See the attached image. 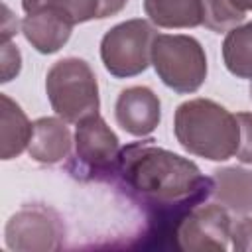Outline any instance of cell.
Listing matches in <instances>:
<instances>
[{"mask_svg": "<svg viewBox=\"0 0 252 252\" xmlns=\"http://www.w3.org/2000/svg\"><path fill=\"white\" fill-rule=\"evenodd\" d=\"M114 116L124 132L144 138L158 128L161 120V102L148 87H128L116 98Z\"/></svg>", "mask_w": 252, "mask_h": 252, "instance_id": "obj_9", "label": "cell"}, {"mask_svg": "<svg viewBox=\"0 0 252 252\" xmlns=\"http://www.w3.org/2000/svg\"><path fill=\"white\" fill-rule=\"evenodd\" d=\"M232 219L219 203H199L179 217L175 224L177 246L189 252H222L228 248Z\"/></svg>", "mask_w": 252, "mask_h": 252, "instance_id": "obj_7", "label": "cell"}, {"mask_svg": "<svg viewBox=\"0 0 252 252\" xmlns=\"http://www.w3.org/2000/svg\"><path fill=\"white\" fill-rule=\"evenodd\" d=\"M0 61H2V65H0V71H2V83H8V81H12L18 73H20V69H22V53H20V49H18V45H14V43H10V41H4L2 43V51H0Z\"/></svg>", "mask_w": 252, "mask_h": 252, "instance_id": "obj_19", "label": "cell"}, {"mask_svg": "<svg viewBox=\"0 0 252 252\" xmlns=\"http://www.w3.org/2000/svg\"><path fill=\"white\" fill-rule=\"evenodd\" d=\"M232 248L238 252H252V219L244 217L232 226Z\"/></svg>", "mask_w": 252, "mask_h": 252, "instance_id": "obj_20", "label": "cell"}, {"mask_svg": "<svg viewBox=\"0 0 252 252\" xmlns=\"http://www.w3.org/2000/svg\"><path fill=\"white\" fill-rule=\"evenodd\" d=\"M234 2H236L244 12H246V10H252V0H234Z\"/></svg>", "mask_w": 252, "mask_h": 252, "instance_id": "obj_21", "label": "cell"}, {"mask_svg": "<svg viewBox=\"0 0 252 252\" xmlns=\"http://www.w3.org/2000/svg\"><path fill=\"white\" fill-rule=\"evenodd\" d=\"M234 116L238 122V146L234 156L242 163H252V112H238Z\"/></svg>", "mask_w": 252, "mask_h": 252, "instance_id": "obj_18", "label": "cell"}, {"mask_svg": "<svg viewBox=\"0 0 252 252\" xmlns=\"http://www.w3.org/2000/svg\"><path fill=\"white\" fill-rule=\"evenodd\" d=\"M33 122L28 120L22 106L8 94H0V158L12 159L28 150Z\"/></svg>", "mask_w": 252, "mask_h": 252, "instance_id": "obj_13", "label": "cell"}, {"mask_svg": "<svg viewBox=\"0 0 252 252\" xmlns=\"http://www.w3.org/2000/svg\"><path fill=\"white\" fill-rule=\"evenodd\" d=\"M45 93L51 108L65 122L79 124L98 114V83L85 59L65 57L55 61L45 77Z\"/></svg>", "mask_w": 252, "mask_h": 252, "instance_id": "obj_3", "label": "cell"}, {"mask_svg": "<svg viewBox=\"0 0 252 252\" xmlns=\"http://www.w3.org/2000/svg\"><path fill=\"white\" fill-rule=\"evenodd\" d=\"M116 175L130 197L158 215L183 217L211 195V177L191 159L158 148L154 140L122 148Z\"/></svg>", "mask_w": 252, "mask_h": 252, "instance_id": "obj_1", "label": "cell"}, {"mask_svg": "<svg viewBox=\"0 0 252 252\" xmlns=\"http://www.w3.org/2000/svg\"><path fill=\"white\" fill-rule=\"evenodd\" d=\"M126 2L128 0H22V8L26 14L55 8L63 12L73 24H85L122 12Z\"/></svg>", "mask_w": 252, "mask_h": 252, "instance_id": "obj_14", "label": "cell"}, {"mask_svg": "<svg viewBox=\"0 0 252 252\" xmlns=\"http://www.w3.org/2000/svg\"><path fill=\"white\" fill-rule=\"evenodd\" d=\"M152 65L161 83L179 94L199 91L207 79L205 49L191 35L158 33L152 45Z\"/></svg>", "mask_w": 252, "mask_h": 252, "instance_id": "obj_4", "label": "cell"}, {"mask_svg": "<svg viewBox=\"0 0 252 252\" xmlns=\"http://www.w3.org/2000/svg\"><path fill=\"white\" fill-rule=\"evenodd\" d=\"M222 61L238 79H252V22L226 32L222 41Z\"/></svg>", "mask_w": 252, "mask_h": 252, "instance_id": "obj_16", "label": "cell"}, {"mask_svg": "<svg viewBox=\"0 0 252 252\" xmlns=\"http://www.w3.org/2000/svg\"><path fill=\"white\" fill-rule=\"evenodd\" d=\"M250 98H252V85H250Z\"/></svg>", "mask_w": 252, "mask_h": 252, "instance_id": "obj_22", "label": "cell"}, {"mask_svg": "<svg viewBox=\"0 0 252 252\" xmlns=\"http://www.w3.org/2000/svg\"><path fill=\"white\" fill-rule=\"evenodd\" d=\"M246 12L234 0H201V26L222 33L240 26Z\"/></svg>", "mask_w": 252, "mask_h": 252, "instance_id": "obj_17", "label": "cell"}, {"mask_svg": "<svg viewBox=\"0 0 252 252\" xmlns=\"http://www.w3.org/2000/svg\"><path fill=\"white\" fill-rule=\"evenodd\" d=\"M144 12L158 28L201 26V0H144Z\"/></svg>", "mask_w": 252, "mask_h": 252, "instance_id": "obj_15", "label": "cell"}, {"mask_svg": "<svg viewBox=\"0 0 252 252\" xmlns=\"http://www.w3.org/2000/svg\"><path fill=\"white\" fill-rule=\"evenodd\" d=\"M73 22L55 8L26 14L22 20V33L32 47L43 55L59 51L71 37Z\"/></svg>", "mask_w": 252, "mask_h": 252, "instance_id": "obj_10", "label": "cell"}, {"mask_svg": "<svg viewBox=\"0 0 252 252\" xmlns=\"http://www.w3.org/2000/svg\"><path fill=\"white\" fill-rule=\"evenodd\" d=\"M71 144L73 138L67 122L63 118L43 116L33 122L28 154L39 163H59L69 158Z\"/></svg>", "mask_w": 252, "mask_h": 252, "instance_id": "obj_11", "label": "cell"}, {"mask_svg": "<svg viewBox=\"0 0 252 252\" xmlns=\"http://www.w3.org/2000/svg\"><path fill=\"white\" fill-rule=\"evenodd\" d=\"M156 35L154 26L142 18L116 24L100 39V59L104 69L118 79L144 73L152 63Z\"/></svg>", "mask_w": 252, "mask_h": 252, "instance_id": "obj_5", "label": "cell"}, {"mask_svg": "<svg viewBox=\"0 0 252 252\" xmlns=\"http://www.w3.org/2000/svg\"><path fill=\"white\" fill-rule=\"evenodd\" d=\"M6 246L18 252L57 250L63 240L59 217L41 205H28L10 217L4 228Z\"/></svg>", "mask_w": 252, "mask_h": 252, "instance_id": "obj_8", "label": "cell"}, {"mask_svg": "<svg viewBox=\"0 0 252 252\" xmlns=\"http://www.w3.org/2000/svg\"><path fill=\"white\" fill-rule=\"evenodd\" d=\"M173 132L179 146L193 156L224 161L236 154V116L211 98L181 102L173 116Z\"/></svg>", "mask_w": 252, "mask_h": 252, "instance_id": "obj_2", "label": "cell"}, {"mask_svg": "<svg viewBox=\"0 0 252 252\" xmlns=\"http://www.w3.org/2000/svg\"><path fill=\"white\" fill-rule=\"evenodd\" d=\"M211 197L236 215L252 213V169L220 167L211 175Z\"/></svg>", "mask_w": 252, "mask_h": 252, "instance_id": "obj_12", "label": "cell"}, {"mask_svg": "<svg viewBox=\"0 0 252 252\" xmlns=\"http://www.w3.org/2000/svg\"><path fill=\"white\" fill-rule=\"evenodd\" d=\"M118 136L98 116H89L77 124L75 132V154L67 169L81 181L106 179L116 173L120 158Z\"/></svg>", "mask_w": 252, "mask_h": 252, "instance_id": "obj_6", "label": "cell"}]
</instances>
